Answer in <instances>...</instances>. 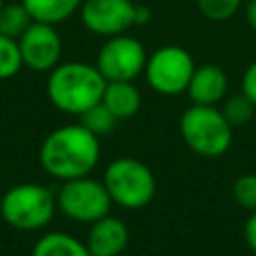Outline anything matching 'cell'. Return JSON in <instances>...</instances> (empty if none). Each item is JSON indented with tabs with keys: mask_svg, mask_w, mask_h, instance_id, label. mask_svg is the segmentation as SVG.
Listing matches in <instances>:
<instances>
[{
	"mask_svg": "<svg viewBox=\"0 0 256 256\" xmlns=\"http://www.w3.org/2000/svg\"><path fill=\"white\" fill-rule=\"evenodd\" d=\"M40 166L56 180H72L90 176L100 160L98 136L86 130L80 122L52 130L38 150Z\"/></svg>",
	"mask_w": 256,
	"mask_h": 256,
	"instance_id": "1",
	"label": "cell"
},
{
	"mask_svg": "<svg viewBox=\"0 0 256 256\" xmlns=\"http://www.w3.org/2000/svg\"><path fill=\"white\" fill-rule=\"evenodd\" d=\"M106 78L96 64L88 62H60L48 72L46 94L54 108L64 114L80 116L90 106L102 100Z\"/></svg>",
	"mask_w": 256,
	"mask_h": 256,
	"instance_id": "2",
	"label": "cell"
},
{
	"mask_svg": "<svg viewBox=\"0 0 256 256\" xmlns=\"http://www.w3.org/2000/svg\"><path fill=\"white\" fill-rule=\"evenodd\" d=\"M56 196L50 188L34 182H24L8 188L0 200L2 220L22 232L44 228L56 212Z\"/></svg>",
	"mask_w": 256,
	"mask_h": 256,
	"instance_id": "3",
	"label": "cell"
},
{
	"mask_svg": "<svg viewBox=\"0 0 256 256\" xmlns=\"http://www.w3.org/2000/svg\"><path fill=\"white\" fill-rule=\"evenodd\" d=\"M180 134L192 152L206 158L222 156L232 144V126L222 110L206 104H192L182 112Z\"/></svg>",
	"mask_w": 256,
	"mask_h": 256,
	"instance_id": "4",
	"label": "cell"
},
{
	"mask_svg": "<svg viewBox=\"0 0 256 256\" xmlns=\"http://www.w3.org/2000/svg\"><path fill=\"white\" fill-rule=\"evenodd\" d=\"M112 204H118L128 210L144 208L156 194V178L152 170L130 156L112 160L102 178Z\"/></svg>",
	"mask_w": 256,
	"mask_h": 256,
	"instance_id": "5",
	"label": "cell"
},
{
	"mask_svg": "<svg viewBox=\"0 0 256 256\" xmlns=\"http://www.w3.org/2000/svg\"><path fill=\"white\" fill-rule=\"evenodd\" d=\"M194 68V58L186 48L166 44L148 54L144 76L154 92L162 96H176L186 92Z\"/></svg>",
	"mask_w": 256,
	"mask_h": 256,
	"instance_id": "6",
	"label": "cell"
},
{
	"mask_svg": "<svg viewBox=\"0 0 256 256\" xmlns=\"http://www.w3.org/2000/svg\"><path fill=\"white\" fill-rule=\"evenodd\" d=\"M56 206L66 218L92 224L108 214L112 198L104 182L90 176H80L62 182L56 192Z\"/></svg>",
	"mask_w": 256,
	"mask_h": 256,
	"instance_id": "7",
	"label": "cell"
},
{
	"mask_svg": "<svg viewBox=\"0 0 256 256\" xmlns=\"http://www.w3.org/2000/svg\"><path fill=\"white\" fill-rule=\"evenodd\" d=\"M146 48L144 44L130 36L128 32L106 38L96 56V68L106 78L112 80H134L144 72L146 66Z\"/></svg>",
	"mask_w": 256,
	"mask_h": 256,
	"instance_id": "8",
	"label": "cell"
},
{
	"mask_svg": "<svg viewBox=\"0 0 256 256\" xmlns=\"http://www.w3.org/2000/svg\"><path fill=\"white\" fill-rule=\"evenodd\" d=\"M134 6L132 0H82L78 14L88 32L110 38L134 28Z\"/></svg>",
	"mask_w": 256,
	"mask_h": 256,
	"instance_id": "9",
	"label": "cell"
},
{
	"mask_svg": "<svg viewBox=\"0 0 256 256\" xmlns=\"http://www.w3.org/2000/svg\"><path fill=\"white\" fill-rule=\"evenodd\" d=\"M18 48L26 68L34 72H50L56 64H60L62 38L54 24L34 20L18 38Z\"/></svg>",
	"mask_w": 256,
	"mask_h": 256,
	"instance_id": "10",
	"label": "cell"
},
{
	"mask_svg": "<svg viewBox=\"0 0 256 256\" xmlns=\"http://www.w3.org/2000/svg\"><path fill=\"white\" fill-rule=\"evenodd\" d=\"M130 240L128 226L118 216H102L96 222H92L88 236H86V248L92 256H120Z\"/></svg>",
	"mask_w": 256,
	"mask_h": 256,
	"instance_id": "11",
	"label": "cell"
},
{
	"mask_svg": "<svg viewBox=\"0 0 256 256\" xmlns=\"http://www.w3.org/2000/svg\"><path fill=\"white\" fill-rule=\"evenodd\" d=\"M226 90H228L226 72L216 64H202L194 68L186 94L192 104L216 106L226 96Z\"/></svg>",
	"mask_w": 256,
	"mask_h": 256,
	"instance_id": "12",
	"label": "cell"
},
{
	"mask_svg": "<svg viewBox=\"0 0 256 256\" xmlns=\"http://www.w3.org/2000/svg\"><path fill=\"white\" fill-rule=\"evenodd\" d=\"M102 104L118 120H126L138 114L142 106V96L132 80H112V82H106Z\"/></svg>",
	"mask_w": 256,
	"mask_h": 256,
	"instance_id": "13",
	"label": "cell"
},
{
	"mask_svg": "<svg viewBox=\"0 0 256 256\" xmlns=\"http://www.w3.org/2000/svg\"><path fill=\"white\" fill-rule=\"evenodd\" d=\"M30 256H92L86 242L66 232H48L32 248Z\"/></svg>",
	"mask_w": 256,
	"mask_h": 256,
	"instance_id": "14",
	"label": "cell"
},
{
	"mask_svg": "<svg viewBox=\"0 0 256 256\" xmlns=\"http://www.w3.org/2000/svg\"><path fill=\"white\" fill-rule=\"evenodd\" d=\"M36 22L60 24L80 10L82 0H20Z\"/></svg>",
	"mask_w": 256,
	"mask_h": 256,
	"instance_id": "15",
	"label": "cell"
},
{
	"mask_svg": "<svg viewBox=\"0 0 256 256\" xmlns=\"http://www.w3.org/2000/svg\"><path fill=\"white\" fill-rule=\"evenodd\" d=\"M34 22L22 2H4L0 8V32L10 38H20L24 30Z\"/></svg>",
	"mask_w": 256,
	"mask_h": 256,
	"instance_id": "16",
	"label": "cell"
},
{
	"mask_svg": "<svg viewBox=\"0 0 256 256\" xmlns=\"http://www.w3.org/2000/svg\"><path fill=\"white\" fill-rule=\"evenodd\" d=\"M78 118H80V124H82L86 130H90L92 134H96L98 138L104 136V134H110V132L114 130L116 122H118V118L102 104V100H100L98 104L90 106V108H88L86 112H82Z\"/></svg>",
	"mask_w": 256,
	"mask_h": 256,
	"instance_id": "17",
	"label": "cell"
},
{
	"mask_svg": "<svg viewBox=\"0 0 256 256\" xmlns=\"http://www.w3.org/2000/svg\"><path fill=\"white\" fill-rule=\"evenodd\" d=\"M222 114L224 118L228 120V124L234 128V126H244L252 120L254 112H256V106L252 104V100L246 96V94H234L230 98L224 100L222 104Z\"/></svg>",
	"mask_w": 256,
	"mask_h": 256,
	"instance_id": "18",
	"label": "cell"
},
{
	"mask_svg": "<svg viewBox=\"0 0 256 256\" xmlns=\"http://www.w3.org/2000/svg\"><path fill=\"white\" fill-rule=\"evenodd\" d=\"M22 56L18 40L0 32V80H8L22 70Z\"/></svg>",
	"mask_w": 256,
	"mask_h": 256,
	"instance_id": "19",
	"label": "cell"
},
{
	"mask_svg": "<svg viewBox=\"0 0 256 256\" xmlns=\"http://www.w3.org/2000/svg\"><path fill=\"white\" fill-rule=\"evenodd\" d=\"M194 2L198 12L212 22L230 20L242 6V0H194Z\"/></svg>",
	"mask_w": 256,
	"mask_h": 256,
	"instance_id": "20",
	"label": "cell"
},
{
	"mask_svg": "<svg viewBox=\"0 0 256 256\" xmlns=\"http://www.w3.org/2000/svg\"><path fill=\"white\" fill-rule=\"evenodd\" d=\"M234 200L248 212H256V174H242L232 186Z\"/></svg>",
	"mask_w": 256,
	"mask_h": 256,
	"instance_id": "21",
	"label": "cell"
},
{
	"mask_svg": "<svg viewBox=\"0 0 256 256\" xmlns=\"http://www.w3.org/2000/svg\"><path fill=\"white\" fill-rule=\"evenodd\" d=\"M242 94H246L252 104L256 106V60L244 70V76H242Z\"/></svg>",
	"mask_w": 256,
	"mask_h": 256,
	"instance_id": "22",
	"label": "cell"
},
{
	"mask_svg": "<svg viewBox=\"0 0 256 256\" xmlns=\"http://www.w3.org/2000/svg\"><path fill=\"white\" fill-rule=\"evenodd\" d=\"M244 238H246V244L250 246V250L256 252V212H250V216L244 224Z\"/></svg>",
	"mask_w": 256,
	"mask_h": 256,
	"instance_id": "23",
	"label": "cell"
},
{
	"mask_svg": "<svg viewBox=\"0 0 256 256\" xmlns=\"http://www.w3.org/2000/svg\"><path fill=\"white\" fill-rule=\"evenodd\" d=\"M150 20H152V10L146 4L136 2V6H134V26H146V24H150Z\"/></svg>",
	"mask_w": 256,
	"mask_h": 256,
	"instance_id": "24",
	"label": "cell"
},
{
	"mask_svg": "<svg viewBox=\"0 0 256 256\" xmlns=\"http://www.w3.org/2000/svg\"><path fill=\"white\" fill-rule=\"evenodd\" d=\"M244 18H246V24L250 26V30L256 32V0H248V2H246Z\"/></svg>",
	"mask_w": 256,
	"mask_h": 256,
	"instance_id": "25",
	"label": "cell"
},
{
	"mask_svg": "<svg viewBox=\"0 0 256 256\" xmlns=\"http://www.w3.org/2000/svg\"><path fill=\"white\" fill-rule=\"evenodd\" d=\"M2 6H4V0H0V8H2Z\"/></svg>",
	"mask_w": 256,
	"mask_h": 256,
	"instance_id": "26",
	"label": "cell"
},
{
	"mask_svg": "<svg viewBox=\"0 0 256 256\" xmlns=\"http://www.w3.org/2000/svg\"><path fill=\"white\" fill-rule=\"evenodd\" d=\"M132 2H144V0H132Z\"/></svg>",
	"mask_w": 256,
	"mask_h": 256,
	"instance_id": "27",
	"label": "cell"
}]
</instances>
